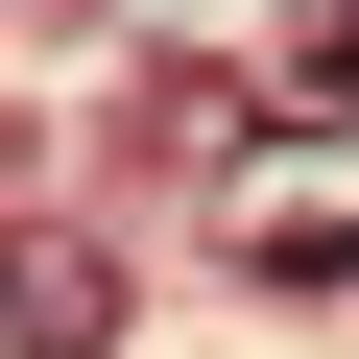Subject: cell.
Wrapping results in <instances>:
<instances>
[{
    "label": "cell",
    "mask_w": 359,
    "mask_h": 359,
    "mask_svg": "<svg viewBox=\"0 0 359 359\" xmlns=\"http://www.w3.org/2000/svg\"><path fill=\"white\" fill-rule=\"evenodd\" d=\"M216 240H240L264 287H335V264H359V120H264V144L216 168Z\"/></svg>",
    "instance_id": "1"
},
{
    "label": "cell",
    "mask_w": 359,
    "mask_h": 359,
    "mask_svg": "<svg viewBox=\"0 0 359 359\" xmlns=\"http://www.w3.org/2000/svg\"><path fill=\"white\" fill-rule=\"evenodd\" d=\"M0 359H120V264L96 240H0Z\"/></svg>",
    "instance_id": "2"
},
{
    "label": "cell",
    "mask_w": 359,
    "mask_h": 359,
    "mask_svg": "<svg viewBox=\"0 0 359 359\" xmlns=\"http://www.w3.org/2000/svg\"><path fill=\"white\" fill-rule=\"evenodd\" d=\"M287 48H311V96L359 120V0H287Z\"/></svg>",
    "instance_id": "3"
},
{
    "label": "cell",
    "mask_w": 359,
    "mask_h": 359,
    "mask_svg": "<svg viewBox=\"0 0 359 359\" xmlns=\"http://www.w3.org/2000/svg\"><path fill=\"white\" fill-rule=\"evenodd\" d=\"M0 168H25V120H0Z\"/></svg>",
    "instance_id": "4"
}]
</instances>
